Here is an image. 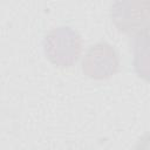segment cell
Returning a JSON list of instances; mask_svg holds the SVG:
<instances>
[{
  "label": "cell",
  "mask_w": 150,
  "mask_h": 150,
  "mask_svg": "<svg viewBox=\"0 0 150 150\" xmlns=\"http://www.w3.org/2000/svg\"><path fill=\"white\" fill-rule=\"evenodd\" d=\"M43 49L47 59L56 67H71L81 55L82 39L77 30L71 27H55L46 34Z\"/></svg>",
  "instance_id": "6da1fadb"
},
{
  "label": "cell",
  "mask_w": 150,
  "mask_h": 150,
  "mask_svg": "<svg viewBox=\"0 0 150 150\" xmlns=\"http://www.w3.org/2000/svg\"><path fill=\"white\" fill-rule=\"evenodd\" d=\"M110 16L121 32L136 34L150 22V1H116Z\"/></svg>",
  "instance_id": "7a4b0ae2"
},
{
  "label": "cell",
  "mask_w": 150,
  "mask_h": 150,
  "mask_svg": "<svg viewBox=\"0 0 150 150\" xmlns=\"http://www.w3.org/2000/svg\"><path fill=\"white\" fill-rule=\"evenodd\" d=\"M132 47L135 71L150 83V22L135 34Z\"/></svg>",
  "instance_id": "277c9868"
},
{
  "label": "cell",
  "mask_w": 150,
  "mask_h": 150,
  "mask_svg": "<svg viewBox=\"0 0 150 150\" xmlns=\"http://www.w3.org/2000/svg\"><path fill=\"white\" fill-rule=\"evenodd\" d=\"M120 59L111 45L108 42H97L91 46L82 61L83 73L96 80L108 79L117 73Z\"/></svg>",
  "instance_id": "3957f363"
},
{
  "label": "cell",
  "mask_w": 150,
  "mask_h": 150,
  "mask_svg": "<svg viewBox=\"0 0 150 150\" xmlns=\"http://www.w3.org/2000/svg\"><path fill=\"white\" fill-rule=\"evenodd\" d=\"M134 150H150V131L145 132L135 145Z\"/></svg>",
  "instance_id": "5b68a950"
}]
</instances>
